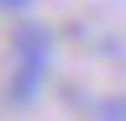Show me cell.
Listing matches in <instances>:
<instances>
[{
	"label": "cell",
	"mask_w": 126,
	"mask_h": 121,
	"mask_svg": "<svg viewBox=\"0 0 126 121\" xmlns=\"http://www.w3.org/2000/svg\"><path fill=\"white\" fill-rule=\"evenodd\" d=\"M48 58H53V39L39 19H19L15 24V77H10V97L15 102H34L48 77Z\"/></svg>",
	"instance_id": "cell-1"
},
{
	"label": "cell",
	"mask_w": 126,
	"mask_h": 121,
	"mask_svg": "<svg viewBox=\"0 0 126 121\" xmlns=\"http://www.w3.org/2000/svg\"><path fill=\"white\" fill-rule=\"evenodd\" d=\"M87 116L92 121H126V92L102 97V102H87Z\"/></svg>",
	"instance_id": "cell-2"
},
{
	"label": "cell",
	"mask_w": 126,
	"mask_h": 121,
	"mask_svg": "<svg viewBox=\"0 0 126 121\" xmlns=\"http://www.w3.org/2000/svg\"><path fill=\"white\" fill-rule=\"evenodd\" d=\"M29 5H34V0H0V10H5V15H24Z\"/></svg>",
	"instance_id": "cell-3"
}]
</instances>
